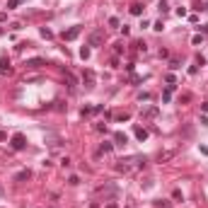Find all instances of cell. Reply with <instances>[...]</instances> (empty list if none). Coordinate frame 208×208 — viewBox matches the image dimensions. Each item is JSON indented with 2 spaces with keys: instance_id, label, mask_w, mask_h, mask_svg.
<instances>
[{
  "instance_id": "6da1fadb",
  "label": "cell",
  "mask_w": 208,
  "mask_h": 208,
  "mask_svg": "<svg viewBox=\"0 0 208 208\" xmlns=\"http://www.w3.org/2000/svg\"><path fill=\"white\" fill-rule=\"evenodd\" d=\"M104 44V29H97V32H92L90 39H87V46H102Z\"/></svg>"
},
{
  "instance_id": "7a4b0ae2",
  "label": "cell",
  "mask_w": 208,
  "mask_h": 208,
  "mask_svg": "<svg viewBox=\"0 0 208 208\" xmlns=\"http://www.w3.org/2000/svg\"><path fill=\"white\" fill-rule=\"evenodd\" d=\"M10 145H12V150H24V145H27V138H24L22 133H15V136L10 138Z\"/></svg>"
},
{
  "instance_id": "3957f363",
  "label": "cell",
  "mask_w": 208,
  "mask_h": 208,
  "mask_svg": "<svg viewBox=\"0 0 208 208\" xmlns=\"http://www.w3.org/2000/svg\"><path fill=\"white\" fill-rule=\"evenodd\" d=\"M80 32H82V27H70L68 32H63V39H66V41H73V39L80 36Z\"/></svg>"
},
{
  "instance_id": "277c9868",
  "label": "cell",
  "mask_w": 208,
  "mask_h": 208,
  "mask_svg": "<svg viewBox=\"0 0 208 208\" xmlns=\"http://www.w3.org/2000/svg\"><path fill=\"white\" fill-rule=\"evenodd\" d=\"M126 143H128V136L126 133H121V131L114 133V145H126Z\"/></svg>"
},
{
  "instance_id": "5b68a950",
  "label": "cell",
  "mask_w": 208,
  "mask_h": 208,
  "mask_svg": "<svg viewBox=\"0 0 208 208\" xmlns=\"http://www.w3.org/2000/svg\"><path fill=\"white\" fill-rule=\"evenodd\" d=\"M24 66H27V68H39V66H46V61H44V58H29Z\"/></svg>"
},
{
  "instance_id": "8992f818",
  "label": "cell",
  "mask_w": 208,
  "mask_h": 208,
  "mask_svg": "<svg viewBox=\"0 0 208 208\" xmlns=\"http://www.w3.org/2000/svg\"><path fill=\"white\" fill-rule=\"evenodd\" d=\"M32 177V172L29 170H22V172H17V177H15V181H27Z\"/></svg>"
},
{
  "instance_id": "52a82bcc",
  "label": "cell",
  "mask_w": 208,
  "mask_h": 208,
  "mask_svg": "<svg viewBox=\"0 0 208 208\" xmlns=\"http://www.w3.org/2000/svg\"><path fill=\"white\" fill-rule=\"evenodd\" d=\"M143 116H148V119H152V116H157V106H148V109L143 111Z\"/></svg>"
},
{
  "instance_id": "ba28073f",
  "label": "cell",
  "mask_w": 208,
  "mask_h": 208,
  "mask_svg": "<svg viewBox=\"0 0 208 208\" xmlns=\"http://www.w3.org/2000/svg\"><path fill=\"white\" fill-rule=\"evenodd\" d=\"M136 138H138V140H148V131L138 126V128H136Z\"/></svg>"
},
{
  "instance_id": "9c48e42d",
  "label": "cell",
  "mask_w": 208,
  "mask_h": 208,
  "mask_svg": "<svg viewBox=\"0 0 208 208\" xmlns=\"http://www.w3.org/2000/svg\"><path fill=\"white\" fill-rule=\"evenodd\" d=\"M131 15H136V17H138V15H143V5H140V2L131 5Z\"/></svg>"
},
{
  "instance_id": "30bf717a",
  "label": "cell",
  "mask_w": 208,
  "mask_h": 208,
  "mask_svg": "<svg viewBox=\"0 0 208 208\" xmlns=\"http://www.w3.org/2000/svg\"><path fill=\"white\" fill-rule=\"evenodd\" d=\"M111 148H114V143H102V145H99V152L106 155V152H111Z\"/></svg>"
},
{
  "instance_id": "8fae6325",
  "label": "cell",
  "mask_w": 208,
  "mask_h": 208,
  "mask_svg": "<svg viewBox=\"0 0 208 208\" xmlns=\"http://www.w3.org/2000/svg\"><path fill=\"white\" fill-rule=\"evenodd\" d=\"M157 10H160V12L165 15V12L170 10V5H167V0H160V2H157Z\"/></svg>"
},
{
  "instance_id": "7c38bea8",
  "label": "cell",
  "mask_w": 208,
  "mask_h": 208,
  "mask_svg": "<svg viewBox=\"0 0 208 208\" xmlns=\"http://www.w3.org/2000/svg\"><path fill=\"white\" fill-rule=\"evenodd\" d=\"M80 58H82V61L90 58V46H82V48H80Z\"/></svg>"
},
{
  "instance_id": "4fadbf2b",
  "label": "cell",
  "mask_w": 208,
  "mask_h": 208,
  "mask_svg": "<svg viewBox=\"0 0 208 208\" xmlns=\"http://www.w3.org/2000/svg\"><path fill=\"white\" fill-rule=\"evenodd\" d=\"M85 82H87V87H92V82H95V75H92V70H87V73H85Z\"/></svg>"
},
{
  "instance_id": "5bb4252c",
  "label": "cell",
  "mask_w": 208,
  "mask_h": 208,
  "mask_svg": "<svg viewBox=\"0 0 208 208\" xmlns=\"http://www.w3.org/2000/svg\"><path fill=\"white\" fill-rule=\"evenodd\" d=\"M172 199H174V201H184V194H181L179 189H174V191H172Z\"/></svg>"
},
{
  "instance_id": "9a60e30c",
  "label": "cell",
  "mask_w": 208,
  "mask_h": 208,
  "mask_svg": "<svg viewBox=\"0 0 208 208\" xmlns=\"http://www.w3.org/2000/svg\"><path fill=\"white\" fill-rule=\"evenodd\" d=\"M133 48H136V51H145L148 46H145V41H133Z\"/></svg>"
},
{
  "instance_id": "2e32d148",
  "label": "cell",
  "mask_w": 208,
  "mask_h": 208,
  "mask_svg": "<svg viewBox=\"0 0 208 208\" xmlns=\"http://www.w3.org/2000/svg\"><path fill=\"white\" fill-rule=\"evenodd\" d=\"M0 70H7L10 73V61L7 58H0Z\"/></svg>"
},
{
  "instance_id": "e0dca14e",
  "label": "cell",
  "mask_w": 208,
  "mask_h": 208,
  "mask_svg": "<svg viewBox=\"0 0 208 208\" xmlns=\"http://www.w3.org/2000/svg\"><path fill=\"white\" fill-rule=\"evenodd\" d=\"M20 5V0H7V10H15Z\"/></svg>"
},
{
  "instance_id": "ac0fdd59",
  "label": "cell",
  "mask_w": 208,
  "mask_h": 208,
  "mask_svg": "<svg viewBox=\"0 0 208 208\" xmlns=\"http://www.w3.org/2000/svg\"><path fill=\"white\" fill-rule=\"evenodd\" d=\"M201 41H203V36H201V34H196V36H194V39H191V44H194V46H199Z\"/></svg>"
},
{
  "instance_id": "d6986e66",
  "label": "cell",
  "mask_w": 208,
  "mask_h": 208,
  "mask_svg": "<svg viewBox=\"0 0 208 208\" xmlns=\"http://www.w3.org/2000/svg\"><path fill=\"white\" fill-rule=\"evenodd\" d=\"M41 36H44V39H51L53 34H51V29H46V27H44V29H41Z\"/></svg>"
},
{
  "instance_id": "ffe728a7",
  "label": "cell",
  "mask_w": 208,
  "mask_h": 208,
  "mask_svg": "<svg viewBox=\"0 0 208 208\" xmlns=\"http://www.w3.org/2000/svg\"><path fill=\"white\" fill-rule=\"evenodd\" d=\"M68 184H70V186H75V184H80V179H77V177L73 174V177H70V179H68Z\"/></svg>"
},
{
  "instance_id": "44dd1931",
  "label": "cell",
  "mask_w": 208,
  "mask_h": 208,
  "mask_svg": "<svg viewBox=\"0 0 208 208\" xmlns=\"http://www.w3.org/2000/svg\"><path fill=\"white\" fill-rule=\"evenodd\" d=\"M162 27H165L162 22H155V24H152V29H155V32H162Z\"/></svg>"
},
{
  "instance_id": "7402d4cb",
  "label": "cell",
  "mask_w": 208,
  "mask_h": 208,
  "mask_svg": "<svg viewBox=\"0 0 208 208\" xmlns=\"http://www.w3.org/2000/svg\"><path fill=\"white\" fill-rule=\"evenodd\" d=\"M201 109H203V111H208V102H203V104H201Z\"/></svg>"
},
{
  "instance_id": "603a6c76",
  "label": "cell",
  "mask_w": 208,
  "mask_h": 208,
  "mask_svg": "<svg viewBox=\"0 0 208 208\" xmlns=\"http://www.w3.org/2000/svg\"><path fill=\"white\" fill-rule=\"evenodd\" d=\"M5 17H7V15H5V12H0V22H5Z\"/></svg>"
},
{
  "instance_id": "cb8c5ba5",
  "label": "cell",
  "mask_w": 208,
  "mask_h": 208,
  "mask_svg": "<svg viewBox=\"0 0 208 208\" xmlns=\"http://www.w3.org/2000/svg\"><path fill=\"white\" fill-rule=\"evenodd\" d=\"M2 196H5V189H2V186H0V199H2Z\"/></svg>"
},
{
  "instance_id": "d4e9b609",
  "label": "cell",
  "mask_w": 208,
  "mask_h": 208,
  "mask_svg": "<svg viewBox=\"0 0 208 208\" xmlns=\"http://www.w3.org/2000/svg\"><path fill=\"white\" fill-rule=\"evenodd\" d=\"M5 138H7V136H5V133H2V131H0V140H5Z\"/></svg>"
},
{
  "instance_id": "484cf974",
  "label": "cell",
  "mask_w": 208,
  "mask_h": 208,
  "mask_svg": "<svg viewBox=\"0 0 208 208\" xmlns=\"http://www.w3.org/2000/svg\"><path fill=\"white\" fill-rule=\"evenodd\" d=\"M203 34H208V24H203Z\"/></svg>"
},
{
  "instance_id": "4316f807",
  "label": "cell",
  "mask_w": 208,
  "mask_h": 208,
  "mask_svg": "<svg viewBox=\"0 0 208 208\" xmlns=\"http://www.w3.org/2000/svg\"><path fill=\"white\" fill-rule=\"evenodd\" d=\"M106 208H116V203H106Z\"/></svg>"
}]
</instances>
